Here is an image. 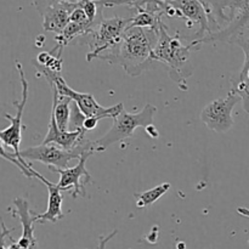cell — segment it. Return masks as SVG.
Wrapping results in <instances>:
<instances>
[{
  "instance_id": "cell-13",
  "label": "cell",
  "mask_w": 249,
  "mask_h": 249,
  "mask_svg": "<svg viewBox=\"0 0 249 249\" xmlns=\"http://www.w3.org/2000/svg\"><path fill=\"white\" fill-rule=\"evenodd\" d=\"M168 4L177 7L181 12L182 18L199 24V29L194 40H199L213 32L211 28V18H209L208 11L201 0H175Z\"/></svg>"
},
{
  "instance_id": "cell-15",
  "label": "cell",
  "mask_w": 249,
  "mask_h": 249,
  "mask_svg": "<svg viewBox=\"0 0 249 249\" xmlns=\"http://www.w3.org/2000/svg\"><path fill=\"white\" fill-rule=\"evenodd\" d=\"M53 89V108L51 113L53 114L56 119L57 126L62 131H70V121H71V106H72V100L65 95L58 94L55 88Z\"/></svg>"
},
{
  "instance_id": "cell-6",
  "label": "cell",
  "mask_w": 249,
  "mask_h": 249,
  "mask_svg": "<svg viewBox=\"0 0 249 249\" xmlns=\"http://www.w3.org/2000/svg\"><path fill=\"white\" fill-rule=\"evenodd\" d=\"M240 101H242L240 95L235 89H231L225 97H219L203 107L201 121L215 133H228L235 124L232 111Z\"/></svg>"
},
{
  "instance_id": "cell-9",
  "label": "cell",
  "mask_w": 249,
  "mask_h": 249,
  "mask_svg": "<svg viewBox=\"0 0 249 249\" xmlns=\"http://www.w3.org/2000/svg\"><path fill=\"white\" fill-rule=\"evenodd\" d=\"M94 155V152H85L80 156L78 164L72 168H67V169H60V168L50 167L49 169L53 173H57L60 175V181H58L57 186L60 187L62 191H68V190L73 189L72 196L73 198H77L79 196H85V184L80 182L82 179L89 184L91 181V175L88 172L85 168L87 160H89L90 156Z\"/></svg>"
},
{
  "instance_id": "cell-5",
  "label": "cell",
  "mask_w": 249,
  "mask_h": 249,
  "mask_svg": "<svg viewBox=\"0 0 249 249\" xmlns=\"http://www.w3.org/2000/svg\"><path fill=\"white\" fill-rule=\"evenodd\" d=\"M157 113V107L147 104L138 113H129L123 111L118 117L113 118L112 128L104 136L96 141H92V150L95 153L104 152L111 145L125 140L133 136L136 128L146 129L153 124V117Z\"/></svg>"
},
{
  "instance_id": "cell-4",
  "label": "cell",
  "mask_w": 249,
  "mask_h": 249,
  "mask_svg": "<svg viewBox=\"0 0 249 249\" xmlns=\"http://www.w3.org/2000/svg\"><path fill=\"white\" fill-rule=\"evenodd\" d=\"M131 17H112L104 18L91 32L78 39L77 44L89 46V53H87V61L91 62L95 58L101 60L104 56L113 53L121 45L123 34L130 24Z\"/></svg>"
},
{
  "instance_id": "cell-23",
  "label": "cell",
  "mask_w": 249,
  "mask_h": 249,
  "mask_svg": "<svg viewBox=\"0 0 249 249\" xmlns=\"http://www.w3.org/2000/svg\"><path fill=\"white\" fill-rule=\"evenodd\" d=\"M118 233V230H113L111 233H108L107 236H100L99 237V246H97V249H106L107 243L114 237V236Z\"/></svg>"
},
{
  "instance_id": "cell-21",
  "label": "cell",
  "mask_w": 249,
  "mask_h": 249,
  "mask_svg": "<svg viewBox=\"0 0 249 249\" xmlns=\"http://www.w3.org/2000/svg\"><path fill=\"white\" fill-rule=\"evenodd\" d=\"M233 89H235L236 92L241 96L245 112L249 114V79H245L242 80V82H238L237 84L235 85Z\"/></svg>"
},
{
  "instance_id": "cell-18",
  "label": "cell",
  "mask_w": 249,
  "mask_h": 249,
  "mask_svg": "<svg viewBox=\"0 0 249 249\" xmlns=\"http://www.w3.org/2000/svg\"><path fill=\"white\" fill-rule=\"evenodd\" d=\"M41 66L49 68L51 71H55V72H61L62 71V58L58 57V56L53 55L51 53H40L36 58Z\"/></svg>"
},
{
  "instance_id": "cell-2",
  "label": "cell",
  "mask_w": 249,
  "mask_h": 249,
  "mask_svg": "<svg viewBox=\"0 0 249 249\" xmlns=\"http://www.w3.org/2000/svg\"><path fill=\"white\" fill-rule=\"evenodd\" d=\"M192 49L194 46L191 44L182 45L178 36H169L167 26L160 22V39L151 57L155 62H162L167 65L170 79L182 91L189 89L186 80L192 74V66L190 63V53Z\"/></svg>"
},
{
  "instance_id": "cell-12",
  "label": "cell",
  "mask_w": 249,
  "mask_h": 249,
  "mask_svg": "<svg viewBox=\"0 0 249 249\" xmlns=\"http://www.w3.org/2000/svg\"><path fill=\"white\" fill-rule=\"evenodd\" d=\"M33 178H36L40 182H43L46 187H48L49 191V199H48V208L44 213L38 214L36 212H32V215L36 223H57L58 220L65 218V214L62 212V202H63V196H62V190L57 186V184H53L51 181H49L45 177H43L41 174H39L36 170H34L33 167L29 168Z\"/></svg>"
},
{
  "instance_id": "cell-20",
  "label": "cell",
  "mask_w": 249,
  "mask_h": 249,
  "mask_svg": "<svg viewBox=\"0 0 249 249\" xmlns=\"http://www.w3.org/2000/svg\"><path fill=\"white\" fill-rule=\"evenodd\" d=\"M232 43H235L236 45L240 46L243 50V53H245V62H243L242 70H241L240 72V79H238V82H242V80L246 79V75H247V72L249 70V41L248 39H243L242 36H237Z\"/></svg>"
},
{
  "instance_id": "cell-3",
  "label": "cell",
  "mask_w": 249,
  "mask_h": 249,
  "mask_svg": "<svg viewBox=\"0 0 249 249\" xmlns=\"http://www.w3.org/2000/svg\"><path fill=\"white\" fill-rule=\"evenodd\" d=\"M32 65L38 71V74L36 75H44L45 79L48 80L49 85L51 88H55L58 91V94L68 96L73 102H75L87 118L99 117L100 119H113L124 111V105L122 102L112 107H102L91 94H89V92H78L73 90L72 88L68 87L65 78L61 75V72H55V71L49 70V68L41 66L36 60H32Z\"/></svg>"
},
{
  "instance_id": "cell-19",
  "label": "cell",
  "mask_w": 249,
  "mask_h": 249,
  "mask_svg": "<svg viewBox=\"0 0 249 249\" xmlns=\"http://www.w3.org/2000/svg\"><path fill=\"white\" fill-rule=\"evenodd\" d=\"M87 117L84 116L82 111L79 109L78 105L75 102H72L71 106V121H70V131H77V130H84L83 125H84V121Z\"/></svg>"
},
{
  "instance_id": "cell-14",
  "label": "cell",
  "mask_w": 249,
  "mask_h": 249,
  "mask_svg": "<svg viewBox=\"0 0 249 249\" xmlns=\"http://www.w3.org/2000/svg\"><path fill=\"white\" fill-rule=\"evenodd\" d=\"M78 2H63L49 7L43 15L44 31L53 32L56 36L62 33L71 22V14L78 6Z\"/></svg>"
},
{
  "instance_id": "cell-1",
  "label": "cell",
  "mask_w": 249,
  "mask_h": 249,
  "mask_svg": "<svg viewBox=\"0 0 249 249\" xmlns=\"http://www.w3.org/2000/svg\"><path fill=\"white\" fill-rule=\"evenodd\" d=\"M160 39V28L128 27L123 34L121 45L117 50L104 56L101 60L112 65H121L131 77L152 68V53Z\"/></svg>"
},
{
  "instance_id": "cell-10",
  "label": "cell",
  "mask_w": 249,
  "mask_h": 249,
  "mask_svg": "<svg viewBox=\"0 0 249 249\" xmlns=\"http://www.w3.org/2000/svg\"><path fill=\"white\" fill-rule=\"evenodd\" d=\"M247 26L249 27V0H241L235 17L229 23L228 27H225L221 31L213 32V33L208 34L199 40H192L191 45L194 46L195 50H198L203 43H212V41L232 43L237 36H240L241 31Z\"/></svg>"
},
{
  "instance_id": "cell-17",
  "label": "cell",
  "mask_w": 249,
  "mask_h": 249,
  "mask_svg": "<svg viewBox=\"0 0 249 249\" xmlns=\"http://www.w3.org/2000/svg\"><path fill=\"white\" fill-rule=\"evenodd\" d=\"M162 22V17L148 11H136L135 16L131 17L130 24L128 27H141V28H160V23Z\"/></svg>"
},
{
  "instance_id": "cell-11",
  "label": "cell",
  "mask_w": 249,
  "mask_h": 249,
  "mask_svg": "<svg viewBox=\"0 0 249 249\" xmlns=\"http://www.w3.org/2000/svg\"><path fill=\"white\" fill-rule=\"evenodd\" d=\"M17 216L22 225V235L18 241H15L9 236L10 243L1 238V249H36V240L34 237V219L32 212L29 211V202L22 197L14 199Z\"/></svg>"
},
{
  "instance_id": "cell-16",
  "label": "cell",
  "mask_w": 249,
  "mask_h": 249,
  "mask_svg": "<svg viewBox=\"0 0 249 249\" xmlns=\"http://www.w3.org/2000/svg\"><path fill=\"white\" fill-rule=\"evenodd\" d=\"M169 190V182H163V184L158 185V186L153 187V189L151 190H147V191H143L141 192V194H135L134 197H135L136 199V207L142 209L146 208V207L152 206V204L155 203V202H157L160 197L164 196Z\"/></svg>"
},
{
  "instance_id": "cell-24",
  "label": "cell",
  "mask_w": 249,
  "mask_h": 249,
  "mask_svg": "<svg viewBox=\"0 0 249 249\" xmlns=\"http://www.w3.org/2000/svg\"><path fill=\"white\" fill-rule=\"evenodd\" d=\"M99 121H101L99 117H90V118H87L84 121V125H83V128H84V130L87 131V133L88 131L94 130V129L97 126Z\"/></svg>"
},
{
  "instance_id": "cell-27",
  "label": "cell",
  "mask_w": 249,
  "mask_h": 249,
  "mask_svg": "<svg viewBox=\"0 0 249 249\" xmlns=\"http://www.w3.org/2000/svg\"><path fill=\"white\" fill-rule=\"evenodd\" d=\"M246 79H249V70H248V72H247V75H246Z\"/></svg>"
},
{
  "instance_id": "cell-26",
  "label": "cell",
  "mask_w": 249,
  "mask_h": 249,
  "mask_svg": "<svg viewBox=\"0 0 249 249\" xmlns=\"http://www.w3.org/2000/svg\"><path fill=\"white\" fill-rule=\"evenodd\" d=\"M162 1H164V2H172V1H175V0H162ZM201 1L204 4V0H201ZM204 6H206V4H204ZM206 9H207V7H206Z\"/></svg>"
},
{
  "instance_id": "cell-25",
  "label": "cell",
  "mask_w": 249,
  "mask_h": 249,
  "mask_svg": "<svg viewBox=\"0 0 249 249\" xmlns=\"http://www.w3.org/2000/svg\"><path fill=\"white\" fill-rule=\"evenodd\" d=\"M145 131H146V134H147L148 136H150V138H152V139H158L160 138V133H158V130H157V128H156L155 125H148L147 128L145 129Z\"/></svg>"
},
{
  "instance_id": "cell-7",
  "label": "cell",
  "mask_w": 249,
  "mask_h": 249,
  "mask_svg": "<svg viewBox=\"0 0 249 249\" xmlns=\"http://www.w3.org/2000/svg\"><path fill=\"white\" fill-rule=\"evenodd\" d=\"M15 65H16V70L18 71L19 82H21L22 87V97L18 101L14 102V106L17 109L16 116H12V114L9 113L4 114L5 118L10 122V126H7L6 129L0 131V140H1L2 146L12 148V152L16 156H18L19 152H21V150H19V143H21L22 139V130L24 129V126L22 125V117H23L27 100H28L29 84L26 79V74H24L22 63L18 60H16Z\"/></svg>"
},
{
  "instance_id": "cell-22",
  "label": "cell",
  "mask_w": 249,
  "mask_h": 249,
  "mask_svg": "<svg viewBox=\"0 0 249 249\" xmlns=\"http://www.w3.org/2000/svg\"><path fill=\"white\" fill-rule=\"evenodd\" d=\"M80 0H33V4L36 6V11L43 16L44 12L49 9V7L53 6L57 4H63V2H78Z\"/></svg>"
},
{
  "instance_id": "cell-8",
  "label": "cell",
  "mask_w": 249,
  "mask_h": 249,
  "mask_svg": "<svg viewBox=\"0 0 249 249\" xmlns=\"http://www.w3.org/2000/svg\"><path fill=\"white\" fill-rule=\"evenodd\" d=\"M17 157L24 158L27 162H40L48 165L49 168L53 167L60 168V169H67L70 168L68 165H70L71 160H79L80 156L73 151H67L60 146L53 145V143H48V145L41 143L39 146H32V147L21 150Z\"/></svg>"
}]
</instances>
